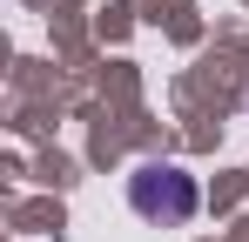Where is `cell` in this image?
<instances>
[{
  "instance_id": "cell-1",
  "label": "cell",
  "mask_w": 249,
  "mask_h": 242,
  "mask_svg": "<svg viewBox=\"0 0 249 242\" xmlns=\"http://www.w3.org/2000/svg\"><path fill=\"white\" fill-rule=\"evenodd\" d=\"M196 202H202L196 175H182L175 161H142V168L128 175V208H135L142 222L175 229V222H189V215H196Z\"/></svg>"
}]
</instances>
